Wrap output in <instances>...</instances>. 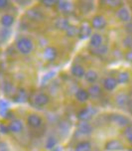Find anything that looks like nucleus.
Segmentation results:
<instances>
[{"instance_id":"obj_1","label":"nucleus","mask_w":132,"mask_h":151,"mask_svg":"<svg viewBox=\"0 0 132 151\" xmlns=\"http://www.w3.org/2000/svg\"><path fill=\"white\" fill-rule=\"evenodd\" d=\"M16 46H17L19 53H21L22 55H29V54L33 51V48H34L32 40L26 37L20 38L17 41V43H16Z\"/></svg>"},{"instance_id":"obj_2","label":"nucleus","mask_w":132,"mask_h":151,"mask_svg":"<svg viewBox=\"0 0 132 151\" xmlns=\"http://www.w3.org/2000/svg\"><path fill=\"white\" fill-rule=\"evenodd\" d=\"M27 124L31 128H39L43 124V119L36 113H31L27 117Z\"/></svg>"},{"instance_id":"obj_3","label":"nucleus","mask_w":132,"mask_h":151,"mask_svg":"<svg viewBox=\"0 0 132 151\" xmlns=\"http://www.w3.org/2000/svg\"><path fill=\"white\" fill-rule=\"evenodd\" d=\"M90 25L93 29H103L106 26V19L102 15H96L91 19Z\"/></svg>"},{"instance_id":"obj_4","label":"nucleus","mask_w":132,"mask_h":151,"mask_svg":"<svg viewBox=\"0 0 132 151\" xmlns=\"http://www.w3.org/2000/svg\"><path fill=\"white\" fill-rule=\"evenodd\" d=\"M95 113V109L93 107H87V109H83L82 110H80L77 114V118L82 121H87L88 119H90L93 117V115Z\"/></svg>"},{"instance_id":"obj_5","label":"nucleus","mask_w":132,"mask_h":151,"mask_svg":"<svg viewBox=\"0 0 132 151\" xmlns=\"http://www.w3.org/2000/svg\"><path fill=\"white\" fill-rule=\"evenodd\" d=\"M34 102L37 106H45L50 102V98L46 93H37L34 98Z\"/></svg>"},{"instance_id":"obj_6","label":"nucleus","mask_w":132,"mask_h":151,"mask_svg":"<svg viewBox=\"0 0 132 151\" xmlns=\"http://www.w3.org/2000/svg\"><path fill=\"white\" fill-rule=\"evenodd\" d=\"M57 56H58V51H57L56 48L54 47H47L45 48L44 50V58L47 61L49 62H53L56 60Z\"/></svg>"},{"instance_id":"obj_7","label":"nucleus","mask_w":132,"mask_h":151,"mask_svg":"<svg viewBox=\"0 0 132 151\" xmlns=\"http://www.w3.org/2000/svg\"><path fill=\"white\" fill-rule=\"evenodd\" d=\"M116 16L120 21H122V22H128V21L130 20V12H129L128 8L124 6L120 7L119 9L117 10Z\"/></svg>"},{"instance_id":"obj_8","label":"nucleus","mask_w":132,"mask_h":151,"mask_svg":"<svg viewBox=\"0 0 132 151\" xmlns=\"http://www.w3.org/2000/svg\"><path fill=\"white\" fill-rule=\"evenodd\" d=\"M105 148H106V150H109V151H116V150H122L123 148H124V146H123V144L121 143L119 140L112 139V140H109L108 142H106Z\"/></svg>"},{"instance_id":"obj_9","label":"nucleus","mask_w":132,"mask_h":151,"mask_svg":"<svg viewBox=\"0 0 132 151\" xmlns=\"http://www.w3.org/2000/svg\"><path fill=\"white\" fill-rule=\"evenodd\" d=\"M110 119L119 126H127L129 124V119L121 114H112L110 115Z\"/></svg>"},{"instance_id":"obj_10","label":"nucleus","mask_w":132,"mask_h":151,"mask_svg":"<svg viewBox=\"0 0 132 151\" xmlns=\"http://www.w3.org/2000/svg\"><path fill=\"white\" fill-rule=\"evenodd\" d=\"M8 128H9V131L14 132V133H18V132H21L23 130V123L22 121L19 119L12 120L10 122V124L8 125Z\"/></svg>"},{"instance_id":"obj_11","label":"nucleus","mask_w":132,"mask_h":151,"mask_svg":"<svg viewBox=\"0 0 132 151\" xmlns=\"http://www.w3.org/2000/svg\"><path fill=\"white\" fill-rule=\"evenodd\" d=\"M117 81L114 78H106L105 80L103 81V88H105L106 91H113L115 88L117 87Z\"/></svg>"},{"instance_id":"obj_12","label":"nucleus","mask_w":132,"mask_h":151,"mask_svg":"<svg viewBox=\"0 0 132 151\" xmlns=\"http://www.w3.org/2000/svg\"><path fill=\"white\" fill-rule=\"evenodd\" d=\"M75 96L80 102H85L88 99H90V94H88V91L83 90V88H80V90H77L75 91Z\"/></svg>"},{"instance_id":"obj_13","label":"nucleus","mask_w":132,"mask_h":151,"mask_svg":"<svg viewBox=\"0 0 132 151\" xmlns=\"http://www.w3.org/2000/svg\"><path fill=\"white\" fill-rule=\"evenodd\" d=\"M88 93L90 94V98L98 99L101 96V88L98 85H93L88 90Z\"/></svg>"},{"instance_id":"obj_14","label":"nucleus","mask_w":132,"mask_h":151,"mask_svg":"<svg viewBox=\"0 0 132 151\" xmlns=\"http://www.w3.org/2000/svg\"><path fill=\"white\" fill-rule=\"evenodd\" d=\"M102 45V37L101 35L94 33L90 36V46L93 48H99Z\"/></svg>"},{"instance_id":"obj_15","label":"nucleus","mask_w":132,"mask_h":151,"mask_svg":"<svg viewBox=\"0 0 132 151\" xmlns=\"http://www.w3.org/2000/svg\"><path fill=\"white\" fill-rule=\"evenodd\" d=\"M91 33V27L88 26V24H82V27L79 29V36L80 39L88 38Z\"/></svg>"},{"instance_id":"obj_16","label":"nucleus","mask_w":132,"mask_h":151,"mask_svg":"<svg viewBox=\"0 0 132 151\" xmlns=\"http://www.w3.org/2000/svg\"><path fill=\"white\" fill-rule=\"evenodd\" d=\"M72 74L77 78H83L85 77V71L83 69V67H82L80 65H74L72 67Z\"/></svg>"},{"instance_id":"obj_17","label":"nucleus","mask_w":132,"mask_h":151,"mask_svg":"<svg viewBox=\"0 0 132 151\" xmlns=\"http://www.w3.org/2000/svg\"><path fill=\"white\" fill-rule=\"evenodd\" d=\"M14 21H15L14 17L10 14H4L1 17V19H0V22H1V24L5 27V28L12 26L13 23H14Z\"/></svg>"},{"instance_id":"obj_18","label":"nucleus","mask_w":132,"mask_h":151,"mask_svg":"<svg viewBox=\"0 0 132 151\" xmlns=\"http://www.w3.org/2000/svg\"><path fill=\"white\" fill-rule=\"evenodd\" d=\"M129 104V98L126 93H120L116 96V104L118 106L123 107Z\"/></svg>"},{"instance_id":"obj_19","label":"nucleus","mask_w":132,"mask_h":151,"mask_svg":"<svg viewBox=\"0 0 132 151\" xmlns=\"http://www.w3.org/2000/svg\"><path fill=\"white\" fill-rule=\"evenodd\" d=\"M83 78H85L88 83H93L96 82V80H98V73H96L95 71H93V70H90V71H88L87 73H85V77Z\"/></svg>"},{"instance_id":"obj_20","label":"nucleus","mask_w":132,"mask_h":151,"mask_svg":"<svg viewBox=\"0 0 132 151\" xmlns=\"http://www.w3.org/2000/svg\"><path fill=\"white\" fill-rule=\"evenodd\" d=\"M27 15H28V17L30 19L35 21H39V20H41V19H43V15L41 11H39V10H37V9L29 10V11L27 12Z\"/></svg>"},{"instance_id":"obj_21","label":"nucleus","mask_w":132,"mask_h":151,"mask_svg":"<svg viewBox=\"0 0 132 151\" xmlns=\"http://www.w3.org/2000/svg\"><path fill=\"white\" fill-rule=\"evenodd\" d=\"M75 151H91V144L88 141H82L75 145Z\"/></svg>"},{"instance_id":"obj_22","label":"nucleus","mask_w":132,"mask_h":151,"mask_svg":"<svg viewBox=\"0 0 132 151\" xmlns=\"http://www.w3.org/2000/svg\"><path fill=\"white\" fill-rule=\"evenodd\" d=\"M130 79V75L128 72H121L119 73V75L117 76V83H126Z\"/></svg>"},{"instance_id":"obj_23","label":"nucleus","mask_w":132,"mask_h":151,"mask_svg":"<svg viewBox=\"0 0 132 151\" xmlns=\"http://www.w3.org/2000/svg\"><path fill=\"white\" fill-rule=\"evenodd\" d=\"M59 4L58 6L59 8H60V10H62V11H71L72 8V2H69V1H58Z\"/></svg>"},{"instance_id":"obj_24","label":"nucleus","mask_w":132,"mask_h":151,"mask_svg":"<svg viewBox=\"0 0 132 151\" xmlns=\"http://www.w3.org/2000/svg\"><path fill=\"white\" fill-rule=\"evenodd\" d=\"M79 131L82 132V134H90V132L93 131V127H91L88 122H82V123H80Z\"/></svg>"},{"instance_id":"obj_25","label":"nucleus","mask_w":132,"mask_h":151,"mask_svg":"<svg viewBox=\"0 0 132 151\" xmlns=\"http://www.w3.org/2000/svg\"><path fill=\"white\" fill-rule=\"evenodd\" d=\"M15 101H24L26 99V93L23 88H19V91L16 93V96H14Z\"/></svg>"},{"instance_id":"obj_26","label":"nucleus","mask_w":132,"mask_h":151,"mask_svg":"<svg viewBox=\"0 0 132 151\" xmlns=\"http://www.w3.org/2000/svg\"><path fill=\"white\" fill-rule=\"evenodd\" d=\"M56 144H57L56 138L53 136H50L47 141H46V148H47V149H52V148L56 146Z\"/></svg>"},{"instance_id":"obj_27","label":"nucleus","mask_w":132,"mask_h":151,"mask_svg":"<svg viewBox=\"0 0 132 151\" xmlns=\"http://www.w3.org/2000/svg\"><path fill=\"white\" fill-rule=\"evenodd\" d=\"M124 135L126 137V139H127L130 143H132V124H128L126 126L125 131H124Z\"/></svg>"},{"instance_id":"obj_28","label":"nucleus","mask_w":132,"mask_h":151,"mask_svg":"<svg viewBox=\"0 0 132 151\" xmlns=\"http://www.w3.org/2000/svg\"><path fill=\"white\" fill-rule=\"evenodd\" d=\"M77 33H79V29H77L75 27L70 25L68 28H67V34H68L69 36H75Z\"/></svg>"},{"instance_id":"obj_29","label":"nucleus","mask_w":132,"mask_h":151,"mask_svg":"<svg viewBox=\"0 0 132 151\" xmlns=\"http://www.w3.org/2000/svg\"><path fill=\"white\" fill-rule=\"evenodd\" d=\"M123 44H124V47L126 48H132V38L130 36L126 37L123 40Z\"/></svg>"},{"instance_id":"obj_30","label":"nucleus","mask_w":132,"mask_h":151,"mask_svg":"<svg viewBox=\"0 0 132 151\" xmlns=\"http://www.w3.org/2000/svg\"><path fill=\"white\" fill-rule=\"evenodd\" d=\"M41 3L44 4L45 6H47V7H52L55 4L58 3V1H53V0H43V1H41Z\"/></svg>"},{"instance_id":"obj_31","label":"nucleus","mask_w":132,"mask_h":151,"mask_svg":"<svg viewBox=\"0 0 132 151\" xmlns=\"http://www.w3.org/2000/svg\"><path fill=\"white\" fill-rule=\"evenodd\" d=\"M107 4H109V6L111 7H115V6H119V4H121L120 1H112V0H110V1H106Z\"/></svg>"},{"instance_id":"obj_32","label":"nucleus","mask_w":132,"mask_h":151,"mask_svg":"<svg viewBox=\"0 0 132 151\" xmlns=\"http://www.w3.org/2000/svg\"><path fill=\"white\" fill-rule=\"evenodd\" d=\"M0 130H1V132H3V133H8L9 128H8V126H4L3 123H1L0 124Z\"/></svg>"},{"instance_id":"obj_33","label":"nucleus","mask_w":132,"mask_h":151,"mask_svg":"<svg viewBox=\"0 0 132 151\" xmlns=\"http://www.w3.org/2000/svg\"><path fill=\"white\" fill-rule=\"evenodd\" d=\"M0 151H9L6 143H0Z\"/></svg>"},{"instance_id":"obj_34","label":"nucleus","mask_w":132,"mask_h":151,"mask_svg":"<svg viewBox=\"0 0 132 151\" xmlns=\"http://www.w3.org/2000/svg\"><path fill=\"white\" fill-rule=\"evenodd\" d=\"M8 5V1L6 0H0V9H3Z\"/></svg>"},{"instance_id":"obj_35","label":"nucleus","mask_w":132,"mask_h":151,"mask_svg":"<svg viewBox=\"0 0 132 151\" xmlns=\"http://www.w3.org/2000/svg\"><path fill=\"white\" fill-rule=\"evenodd\" d=\"M126 58H127V60L132 61V51H130V52H128L126 54Z\"/></svg>"},{"instance_id":"obj_36","label":"nucleus","mask_w":132,"mask_h":151,"mask_svg":"<svg viewBox=\"0 0 132 151\" xmlns=\"http://www.w3.org/2000/svg\"><path fill=\"white\" fill-rule=\"evenodd\" d=\"M128 151H132V148H130V149H129Z\"/></svg>"}]
</instances>
